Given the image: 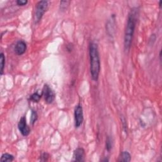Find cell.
I'll list each match as a JSON object with an SVG mask.
<instances>
[{"label":"cell","mask_w":162,"mask_h":162,"mask_svg":"<svg viewBox=\"0 0 162 162\" xmlns=\"http://www.w3.org/2000/svg\"><path fill=\"white\" fill-rule=\"evenodd\" d=\"M37 118H38V115L36 111L32 110L31 112V116H30V123L32 125H34L35 122L37 121Z\"/></svg>","instance_id":"14"},{"label":"cell","mask_w":162,"mask_h":162,"mask_svg":"<svg viewBox=\"0 0 162 162\" xmlns=\"http://www.w3.org/2000/svg\"><path fill=\"white\" fill-rule=\"evenodd\" d=\"M48 158H49V155L46 153H42L41 156V161H47Z\"/></svg>","instance_id":"17"},{"label":"cell","mask_w":162,"mask_h":162,"mask_svg":"<svg viewBox=\"0 0 162 162\" xmlns=\"http://www.w3.org/2000/svg\"><path fill=\"white\" fill-rule=\"evenodd\" d=\"M106 29L108 34L110 36L113 35V32L115 31V19L114 16L113 18H111V20L108 22V24L106 25Z\"/></svg>","instance_id":"9"},{"label":"cell","mask_w":162,"mask_h":162,"mask_svg":"<svg viewBox=\"0 0 162 162\" xmlns=\"http://www.w3.org/2000/svg\"><path fill=\"white\" fill-rule=\"evenodd\" d=\"M138 17L139 9L137 8H132L128 15L127 22L126 27L125 34H124L123 45L124 50L126 51H129L131 48Z\"/></svg>","instance_id":"1"},{"label":"cell","mask_w":162,"mask_h":162,"mask_svg":"<svg viewBox=\"0 0 162 162\" xmlns=\"http://www.w3.org/2000/svg\"><path fill=\"white\" fill-rule=\"evenodd\" d=\"M27 50V44L22 40L19 41L15 45V52L17 55L21 56L24 55Z\"/></svg>","instance_id":"7"},{"label":"cell","mask_w":162,"mask_h":162,"mask_svg":"<svg viewBox=\"0 0 162 162\" xmlns=\"http://www.w3.org/2000/svg\"><path fill=\"white\" fill-rule=\"evenodd\" d=\"M131 160V156L127 152H123L121 153L118 159V161H125L129 162Z\"/></svg>","instance_id":"10"},{"label":"cell","mask_w":162,"mask_h":162,"mask_svg":"<svg viewBox=\"0 0 162 162\" xmlns=\"http://www.w3.org/2000/svg\"><path fill=\"white\" fill-rule=\"evenodd\" d=\"M74 120L75 128H79L83 122L84 115L83 109L80 104H78L75 108L74 110Z\"/></svg>","instance_id":"4"},{"label":"cell","mask_w":162,"mask_h":162,"mask_svg":"<svg viewBox=\"0 0 162 162\" xmlns=\"http://www.w3.org/2000/svg\"><path fill=\"white\" fill-rule=\"evenodd\" d=\"M48 7H49V1H40L36 4L34 16L35 24H38L41 21L43 15L47 11Z\"/></svg>","instance_id":"3"},{"label":"cell","mask_w":162,"mask_h":162,"mask_svg":"<svg viewBox=\"0 0 162 162\" xmlns=\"http://www.w3.org/2000/svg\"><path fill=\"white\" fill-rule=\"evenodd\" d=\"M42 95L44 96L45 100L48 104H51L55 100V94L48 84H45L43 88Z\"/></svg>","instance_id":"5"},{"label":"cell","mask_w":162,"mask_h":162,"mask_svg":"<svg viewBox=\"0 0 162 162\" xmlns=\"http://www.w3.org/2000/svg\"><path fill=\"white\" fill-rule=\"evenodd\" d=\"M41 98V95L39 94L38 93H35L34 94H32L30 97V101L33 102H36V103L39 102Z\"/></svg>","instance_id":"13"},{"label":"cell","mask_w":162,"mask_h":162,"mask_svg":"<svg viewBox=\"0 0 162 162\" xmlns=\"http://www.w3.org/2000/svg\"><path fill=\"white\" fill-rule=\"evenodd\" d=\"M14 159L13 156L10 155L9 153H4L3 154L1 157V162H10V161H12Z\"/></svg>","instance_id":"11"},{"label":"cell","mask_w":162,"mask_h":162,"mask_svg":"<svg viewBox=\"0 0 162 162\" xmlns=\"http://www.w3.org/2000/svg\"><path fill=\"white\" fill-rule=\"evenodd\" d=\"M90 72L91 78L93 80H98L101 69V63L98 47L96 43L91 42L89 45Z\"/></svg>","instance_id":"2"},{"label":"cell","mask_w":162,"mask_h":162,"mask_svg":"<svg viewBox=\"0 0 162 162\" xmlns=\"http://www.w3.org/2000/svg\"><path fill=\"white\" fill-rule=\"evenodd\" d=\"M16 3H17L19 6H25V5L27 4L28 1L27 0H17Z\"/></svg>","instance_id":"16"},{"label":"cell","mask_w":162,"mask_h":162,"mask_svg":"<svg viewBox=\"0 0 162 162\" xmlns=\"http://www.w3.org/2000/svg\"><path fill=\"white\" fill-rule=\"evenodd\" d=\"M161 3H162V1H160V3H159V6H160V8H161Z\"/></svg>","instance_id":"18"},{"label":"cell","mask_w":162,"mask_h":162,"mask_svg":"<svg viewBox=\"0 0 162 162\" xmlns=\"http://www.w3.org/2000/svg\"><path fill=\"white\" fill-rule=\"evenodd\" d=\"M18 128L22 135L24 136H27L30 134V129L27 123L25 117H22L20 119L18 123Z\"/></svg>","instance_id":"6"},{"label":"cell","mask_w":162,"mask_h":162,"mask_svg":"<svg viewBox=\"0 0 162 162\" xmlns=\"http://www.w3.org/2000/svg\"><path fill=\"white\" fill-rule=\"evenodd\" d=\"M85 156V151L82 148H78L75 149L73 154V161H84Z\"/></svg>","instance_id":"8"},{"label":"cell","mask_w":162,"mask_h":162,"mask_svg":"<svg viewBox=\"0 0 162 162\" xmlns=\"http://www.w3.org/2000/svg\"><path fill=\"white\" fill-rule=\"evenodd\" d=\"M106 149L110 152L112 148V141L110 137H108L106 141Z\"/></svg>","instance_id":"15"},{"label":"cell","mask_w":162,"mask_h":162,"mask_svg":"<svg viewBox=\"0 0 162 162\" xmlns=\"http://www.w3.org/2000/svg\"><path fill=\"white\" fill-rule=\"evenodd\" d=\"M4 65H5V57L4 54L1 53L0 54V73H1V75L3 74Z\"/></svg>","instance_id":"12"}]
</instances>
